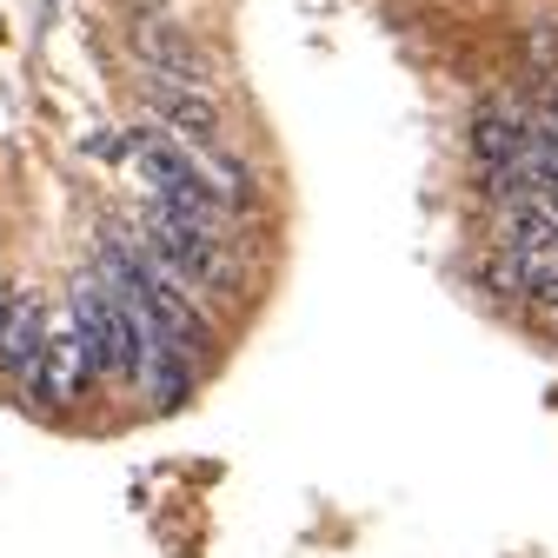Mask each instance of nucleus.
<instances>
[{
    "label": "nucleus",
    "mask_w": 558,
    "mask_h": 558,
    "mask_svg": "<svg viewBox=\"0 0 558 558\" xmlns=\"http://www.w3.org/2000/svg\"><path fill=\"white\" fill-rule=\"evenodd\" d=\"M140 246L154 253V266H167L186 293H206V300H240L246 287V272H240V253L233 240H214V233H199L193 220H180L173 206L147 199L140 206V220H133Z\"/></svg>",
    "instance_id": "1"
},
{
    "label": "nucleus",
    "mask_w": 558,
    "mask_h": 558,
    "mask_svg": "<svg viewBox=\"0 0 558 558\" xmlns=\"http://www.w3.org/2000/svg\"><path fill=\"white\" fill-rule=\"evenodd\" d=\"M100 379V366H94V353H87V339H81V326H74V313H47V345H40V379H34V399L40 405H53V412H66V405H81L87 399V386Z\"/></svg>",
    "instance_id": "2"
},
{
    "label": "nucleus",
    "mask_w": 558,
    "mask_h": 558,
    "mask_svg": "<svg viewBox=\"0 0 558 558\" xmlns=\"http://www.w3.org/2000/svg\"><path fill=\"white\" fill-rule=\"evenodd\" d=\"M133 53H140V66H147L154 81H180V87H206L214 94V53H206L180 21H167V14H133Z\"/></svg>",
    "instance_id": "3"
},
{
    "label": "nucleus",
    "mask_w": 558,
    "mask_h": 558,
    "mask_svg": "<svg viewBox=\"0 0 558 558\" xmlns=\"http://www.w3.org/2000/svg\"><path fill=\"white\" fill-rule=\"evenodd\" d=\"M147 107L160 113V133H173L180 147H193V154L227 147V113H220V100L206 87H180V81H154L147 74Z\"/></svg>",
    "instance_id": "4"
},
{
    "label": "nucleus",
    "mask_w": 558,
    "mask_h": 558,
    "mask_svg": "<svg viewBox=\"0 0 558 558\" xmlns=\"http://www.w3.org/2000/svg\"><path fill=\"white\" fill-rule=\"evenodd\" d=\"M465 147L478 160V173H525V147H532V113H519L512 100H485L465 126ZM532 180V173H525Z\"/></svg>",
    "instance_id": "5"
},
{
    "label": "nucleus",
    "mask_w": 558,
    "mask_h": 558,
    "mask_svg": "<svg viewBox=\"0 0 558 558\" xmlns=\"http://www.w3.org/2000/svg\"><path fill=\"white\" fill-rule=\"evenodd\" d=\"M40 345H47V300L21 287L8 326H0V373H8L21 392H34V379H40Z\"/></svg>",
    "instance_id": "6"
},
{
    "label": "nucleus",
    "mask_w": 558,
    "mask_h": 558,
    "mask_svg": "<svg viewBox=\"0 0 558 558\" xmlns=\"http://www.w3.org/2000/svg\"><path fill=\"white\" fill-rule=\"evenodd\" d=\"M478 279H485V293H499V300H525V266L512 246H493L478 259Z\"/></svg>",
    "instance_id": "7"
},
{
    "label": "nucleus",
    "mask_w": 558,
    "mask_h": 558,
    "mask_svg": "<svg viewBox=\"0 0 558 558\" xmlns=\"http://www.w3.org/2000/svg\"><path fill=\"white\" fill-rule=\"evenodd\" d=\"M545 126H551V133H558V74H551V81H545Z\"/></svg>",
    "instance_id": "8"
},
{
    "label": "nucleus",
    "mask_w": 558,
    "mask_h": 558,
    "mask_svg": "<svg viewBox=\"0 0 558 558\" xmlns=\"http://www.w3.org/2000/svg\"><path fill=\"white\" fill-rule=\"evenodd\" d=\"M14 293H21V287H14L8 272H0V326H8V313H14Z\"/></svg>",
    "instance_id": "9"
},
{
    "label": "nucleus",
    "mask_w": 558,
    "mask_h": 558,
    "mask_svg": "<svg viewBox=\"0 0 558 558\" xmlns=\"http://www.w3.org/2000/svg\"><path fill=\"white\" fill-rule=\"evenodd\" d=\"M545 319H551V332H558V313H545Z\"/></svg>",
    "instance_id": "10"
}]
</instances>
